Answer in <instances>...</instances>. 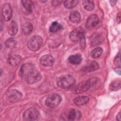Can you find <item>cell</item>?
I'll list each match as a JSON object with an SVG mask.
<instances>
[{
	"instance_id": "1",
	"label": "cell",
	"mask_w": 121,
	"mask_h": 121,
	"mask_svg": "<svg viewBox=\"0 0 121 121\" xmlns=\"http://www.w3.org/2000/svg\"><path fill=\"white\" fill-rule=\"evenodd\" d=\"M19 75L28 84H33L39 81L42 76L32 63H27L23 64L20 69Z\"/></svg>"
},
{
	"instance_id": "2",
	"label": "cell",
	"mask_w": 121,
	"mask_h": 121,
	"mask_svg": "<svg viewBox=\"0 0 121 121\" xmlns=\"http://www.w3.org/2000/svg\"><path fill=\"white\" fill-rule=\"evenodd\" d=\"M76 83L75 78L70 75H62L57 81L59 87L62 89H69L73 86Z\"/></svg>"
},
{
	"instance_id": "3",
	"label": "cell",
	"mask_w": 121,
	"mask_h": 121,
	"mask_svg": "<svg viewBox=\"0 0 121 121\" xmlns=\"http://www.w3.org/2000/svg\"><path fill=\"white\" fill-rule=\"evenodd\" d=\"M69 37L70 40L73 42H80L82 45H85V33L81 28H78L71 32Z\"/></svg>"
},
{
	"instance_id": "4",
	"label": "cell",
	"mask_w": 121,
	"mask_h": 121,
	"mask_svg": "<svg viewBox=\"0 0 121 121\" xmlns=\"http://www.w3.org/2000/svg\"><path fill=\"white\" fill-rule=\"evenodd\" d=\"M43 39L39 35H36L32 36L27 42V47L32 51L39 50L43 44Z\"/></svg>"
},
{
	"instance_id": "5",
	"label": "cell",
	"mask_w": 121,
	"mask_h": 121,
	"mask_svg": "<svg viewBox=\"0 0 121 121\" xmlns=\"http://www.w3.org/2000/svg\"><path fill=\"white\" fill-rule=\"evenodd\" d=\"M61 100V97L59 95L52 94L47 97L45 101V104L49 107L55 108L60 104Z\"/></svg>"
},
{
	"instance_id": "6",
	"label": "cell",
	"mask_w": 121,
	"mask_h": 121,
	"mask_svg": "<svg viewBox=\"0 0 121 121\" xmlns=\"http://www.w3.org/2000/svg\"><path fill=\"white\" fill-rule=\"evenodd\" d=\"M40 116V112L35 108L31 107L25 111L23 114V118L25 121H35L37 120Z\"/></svg>"
},
{
	"instance_id": "7",
	"label": "cell",
	"mask_w": 121,
	"mask_h": 121,
	"mask_svg": "<svg viewBox=\"0 0 121 121\" xmlns=\"http://www.w3.org/2000/svg\"><path fill=\"white\" fill-rule=\"evenodd\" d=\"M22 96V93L16 89H11L6 94L7 100L10 103H15L18 101Z\"/></svg>"
},
{
	"instance_id": "8",
	"label": "cell",
	"mask_w": 121,
	"mask_h": 121,
	"mask_svg": "<svg viewBox=\"0 0 121 121\" xmlns=\"http://www.w3.org/2000/svg\"><path fill=\"white\" fill-rule=\"evenodd\" d=\"M91 86V82L90 80L82 81L78 83L74 88V92L76 94H82L87 91Z\"/></svg>"
},
{
	"instance_id": "9",
	"label": "cell",
	"mask_w": 121,
	"mask_h": 121,
	"mask_svg": "<svg viewBox=\"0 0 121 121\" xmlns=\"http://www.w3.org/2000/svg\"><path fill=\"white\" fill-rule=\"evenodd\" d=\"M12 8L9 3L4 4L2 8V15L4 20L9 21L12 17Z\"/></svg>"
},
{
	"instance_id": "10",
	"label": "cell",
	"mask_w": 121,
	"mask_h": 121,
	"mask_svg": "<svg viewBox=\"0 0 121 121\" xmlns=\"http://www.w3.org/2000/svg\"><path fill=\"white\" fill-rule=\"evenodd\" d=\"M99 23V18L95 14L90 16L86 20L85 26L87 28H92L95 27Z\"/></svg>"
},
{
	"instance_id": "11",
	"label": "cell",
	"mask_w": 121,
	"mask_h": 121,
	"mask_svg": "<svg viewBox=\"0 0 121 121\" xmlns=\"http://www.w3.org/2000/svg\"><path fill=\"white\" fill-rule=\"evenodd\" d=\"M81 116V113L79 111L75 109H71L68 112L67 118L68 121H74L79 120Z\"/></svg>"
},
{
	"instance_id": "12",
	"label": "cell",
	"mask_w": 121,
	"mask_h": 121,
	"mask_svg": "<svg viewBox=\"0 0 121 121\" xmlns=\"http://www.w3.org/2000/svg\"><path fill=\"white\" fill-rule=\"evenodd\" d=\"M54 60V58L51 55L46 54L41 57L40 62V63L44 66L50 67L53 64Z\"/></svg>"
},
{
	"instance_id": "13",
	"label": "cell",
	"mask_w": 121,
	"mask_h": 121,
	"mask_svg": "<svg viewBox=\"0 0 121 121\" xmlns=\"http://www.w3.org/2000/svg\"><path fill=\"white\" fill-rule=\"evenodd\" d=\"M99 68L98 63L95 61L88 62L83 68V71L85 72H90L97 69Z\"/></svg>"
},
{
	"instance_id": "14",
	"label": "cell",
	"mask_w": 121,
	"mask_h": 121,
	"mask_svg": "<svg viewBox=\"0 0 121 121\" xmlns=\"http://www.w3.org/2000/svg\"><path fill=\"white\" fill-rule=\"evenodd\" d=\"M89 101L88 97L86 96H79L76 97L74 100V104L77 106H82L86 104Z\"/></svg>"
},
{
	"instance_id": "15",
	"label": "cell",
	"mask_w": 121,
	"mask_h": 121,
	"mask_svg": "<svg viewBox=\"0 0 121 121\" xmlns=\"http://www.w3.org/2000/svg\"><path fill=\"white\" fill-rule=\"evenodd\" d=\"M82 60V56L79 54L71 55L68 58V61L69 62L73 65H78L80 64Z\"/></svg>"
},
{
	"instance_id": "16",
	"label": "cell",
	"mask_w": 121,
	"mask_h": 121,
	"mask_svg": "<svg viewBox=\"0 0 121 121\" xmlns=\"http://www.w3.org/2000/svg\"><path fill=\"white\" fill-rule=\"evenodd\" d=\"M21 60L22 58L20 55H13L9 58L8 61L10 65L16 66L20 63Z\"/></svg>"
},
{
	"instance_id": "17",
	"label": "cell",
	"mask_w": 121,
	"mask_h": 121,
	"mask_svg": "<svg viewBox=\"0 0 121 121\" xmlns=\"http://www.w3.org/2000/svg\"><path fill=\"white\" fill-rule=\"evenodd\" d=\"M69 20L73 23H78L81 20V16L78 11H73L70 14Z\"/></svg>"
},
{
	"instance_id": "18",
	"label": "cell",
	"mask_w": 121,
	"mask_h": 121,
	"mask_svg": "<svg viewBox=\"0 0 121 121\" xmlns=\"http://www.w3.org/2000/svg\"><path fill=\"white\" fill-rule=\"evenodd\" d=\"M21 3L24 9L29 13H31L33 11L34 8V4L31 0H21Z\"/></svg>"
},
{
	"instance_id": "19",
	"label": "cell",
	"mask_w": 121,
	"mask_h": 121,
	"mask_svg": "<svg viewBox=\"0 0 121 121\" xmlns=\"http://www.w3.org/2000/svg\"><path fill=\"white\" fill-rule=\"evenodd\" d=\"M18 31V26L16 22L13 20L10 23L9 28H8V32L10 35H15L17 34Z\"/></svg>"
},
{
	"instance_id": "20",
	"label": "cell",
	"mask_w": 121,
	"mask_h": 121,
	"mask_svg": "<svg viewBox=\"0 0 121 121\" xmlns=\"http://www.w3.org/2000/svg\"><path fill=\"white\" fill-rule=\"evenodd\" d=\"M63 29L61 25L56 21L53 22L49 27V31L51 33H56Z\"/></svg>"
},
{
	"instance_id": "21",
	"label": "cell",
	"mask_w": 121,
	"mask_h": 121,
	"mask_svg": "<svg viewBox=\"0 0 121 121\" xmlns=\"http://www.w3.org/2000/svg\"><path fill=\"white\" fill-rule=\"evenodd\" d=\"M84 8L88 11H91L95 8V4L93 0H84L82 2Z\"/></svg>"
},
{
	"instance_id": "22",
	"label": "cell",
	"mask_w": 121,
	"mask_h": 121,
	"mask_svg": "<svg viewBox=\"0 0 121 121\" xmlns=\"http://www.w3.org/2000/svg\"><path fill=\"white\" fill-rule=\"evenodd\" d=\"M33 28L32 24L30 22H26L23 26L22 32L25 35H28L31 33Z\"/></svg>"
},
{
	"instance_id": "23",
	"label": "cell",
	"mask_w": 121,
	"mask_h": 121,
	"mask_svg": "<svg viewBox=\"0 0 121 121\" xmlns=\"http://www.w3.org/2000/svg\"><path fill=\"white\" fill-rule=\"evenodd\" d=\"M78 2V1L76 0H68L64 1L63 4L66 8L71 9L76 6Z\"/></svg>"
},
{
	"instance_id": "24",
	"label": "cell",
	"mask_w": 121,
	"mask_h": 121,
	"mask_svg": "<svg viewBox=\"0 0 121 121\" xmlns=\"http://www.w3.org/2000/svg\"><path fill=\"white\" fill-rule=\"evenodd\" d=\"M103 53V49L100 47L95 48L91 52V57L94 59L99 57Z\"/></svg>"
},
{
	"instance_id": "25",
	"label": "cell",
	"mask_w": 121,
	"mask_h": 121,
	"mask_svg": "<svg viewBox=\"0 0 121 121\" xmlns=\"http://www.w3.org/2000/svg\"><path fill=\"white\" fill-rule=\"evenodd\" d=\"M6 46L10 49L15 48L17 45V42L16 40L13 38H10L8 39L5 42Z\"/></svg>"
},
{
	"instance_id": "26",
	"label": "cell",
	"mask_w": 121,
	"mask_h": 121,
	"mask_svg": "<svg viewBox=\"0 0 121 121\" xmlns=\"http://www.w3.org/2000/svg\"><path fill=\"white\" fill-rule=\"evenodd\" d=\"M121 82L120 81L115 80L113 81L110 85V88L112 91H117L120 89Z\"/></svg>"
},
{
	"instance_id": "27",
	"label": "cell",
	"mask_w": 121,
	"mask_h": 121,
	"mask_svg": "<svg viewBox=\"0 0 121 121\" xmlns=\"http://www.w3.org/2000/svg\"><path fill=\"white\" fill-rule=\"evenodd\" d=\"M114 62L116 64L119 65V66H120L121 63H120V53H118V55L115 58V60H114Z\"/></svg>"
},
{
	"instance_id": "28",
	"label": "cell",
	"mask_w": 121,
	"mask_h": 121,
	"mask_svg": "<svg viewBox=\"0 0 121 121\" xmlns=\"http://www.w3.org/2000/svg\"><path fill=\"white\" fill-rule=\"evenodd\" d=\"M55 2H56V3H54V2H52V5H55V6H56V5H59V4H60V3H61V2H62L61 1H59V0H57V1H54Z\"/></svg>"
},
{
	"instance_id": "29",
	"label": "cell",
	"mask_w": 121,
	"mask_h": 121,
	"mask_svg": "<svg viewBox=\"0 0 121 121\" xmlns=\"http://www.w3.org/2000/svg\"><path fill=\"white\" fill-rule=\"evenodd\" d=\"M115 71L118 74H119V75H120L121 74V69H120V67H119V68H117L116 69H114Z\"/></svg>"
},
{
	"instance_id": "30",
	"label": "cell",
	"mask_w": 121,
	"mask_h": 121,
	"mask_svg": "<svg viewBox=\"0 0 121 121\" xmlns=\"http://www.w3.org/2000/svg\"><path fill=\"white\" fill-rule=\"evenodd\" d=\"M121 112H119L118 113V114H117V116H116V120H118V121H121Z\"/></svg>"
}]
</instances>
